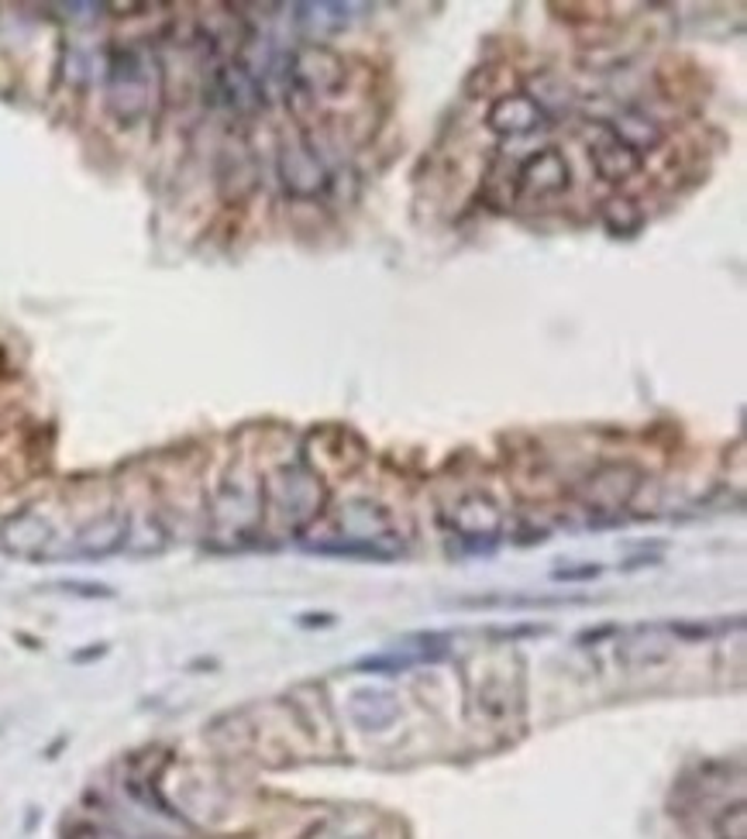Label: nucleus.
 I'll use <instances>...</instances> for the list:
<instances>
[{"mask_svg":"<svg viewBox=\"0 0 747 839\" xmlns=\"http://www.w3.org/2000/svg\"><path fill=\"white\" fill-rule=\"evenodd\" d=\"M156 59L138 45H117L107 63V107L122 125H138L156 97Z\"/></svg>","mask_w":747,"mask_h":839,"instance_id":"1","label":"nucleus"},{"mask_svg":"<svg viewBox=\"0 0 747 839\" xmlns=\"http://www.w3.org/2000/svg\"><path fill=\"white\" fill-rule=\"evenodd\" d=\"M561 190H569V162L558 148L530 152L514 162V193L517 200H548Z\"/></svg>","mask_w":747,"mask_h":839,"instance_id":"2","label":"nucleus"},{"mask_svg":"<svg viewBox=\"0 0 747 839\" xmlns=\"http://www.w3.org/2000/svg\"><path fill=\"white\" fill-rule=\"evenodd\" d=\"M280 176H283L286 193L301 197V200H314L332 187V172H327L324 159L317 156V148L311 141H293L283 148Z\"/></svg>","mask_w":747,"mask_h":839,"instance_id":"3","label":"nucleus"},{"mask_svg":"<svg viewBox=\"0 0 747 839\" xmlns=\"http://www.w3.org/2000/svg\"><path fill=\"white\" fill-rule=\"evenodd\" d=\"M586 145H589V159L596 172H600L607 183H623V179H631L641 169V156L627 141H620L607 121H596L586 128Z\"/></svg>","mask_w":747,"mask_h":839,"instance_id":"4","label":"nucleus"},{"mask_svg":"<svg viewBox=\"0 0 747 839\" xmlns=\"http://www.w3.org/2000/svg\"><path fill=\"white\" fill-rule=\"evenodd\" d=\"M486 121L493 131L499 135H511V138H524L534 131H548L551 125V114H545V107L537 104L527 94H514V97H503L490 107Z\"/></svg>","mask_w":747,"mask_h":839,"instance_id":"5","label":"nucleus"},{"mask_svg":"<svg viewBox=\"0 0 747 839\" xmlns=\"http://www.w3.org/2000/svg\"><path fill=\"white\" fill-rule=\"evenodd\" d=\"M613 131H617V138L620 141H627L634 148V152L641 156V152H651V148H659L662 145V128H659V121L654 117H648L644 110H638V107H627V110H620L613 121H607Z\"/></svg>","mask_w":747,"mask_h":839,"instance_id":"6","label":"nucleus"},{"mask_svg":"<svg viewBox=\"0 0 747 839\" xmlns=\"http://www.w3.org/2000/svg\"><path fill=\"white\" fill-rule=\"evenodd\" d=\"M55 588L76 592V595H83V598H111V595H114L107 585H97V582H59Z\"/></svg>","mask_w":747,"mask_h":839,"instance_id":"7","label":"nucleus"},{"mask_svg":"<svg viewBox=\"0 0 747 839\" xmlns=\"http://www.w3.org/2000/svg\"><path fill=\"white\" fill-rule=\"evenodd\" d=\"M600 575V567L596 564H582V572H555L558 582H582V578H596Z\"/></svg>","mask_w":747,"mask_h":839,"instance_id":"8","label":"nucleus"}]
</instances>
